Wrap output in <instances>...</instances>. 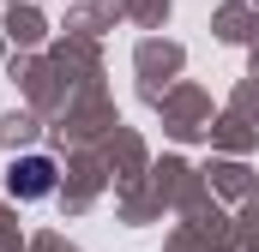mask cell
Segmentation results:
<instances>
[{"instance_id": "1", "label": "cell", "mask_w": 259, "mask_h": 252, "mask_svg": "<svg viewBox=\"0 0 259 252\" xmlns=\"http://www.w3.org/2000/svg\"><path fill=\"white\" fill-rule=\"evenodd\" d=\"M6 192L24 198V204L49 198V192H55V162H49V156H18V162L6 168Z\"/></svg>"}]
</instances>
